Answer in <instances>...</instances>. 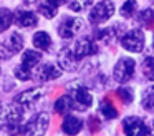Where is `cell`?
I'll list each match as a JSON object with an SVG mask.
<instances>
[{
  "mask_svg": "<svg viewBox=\"0 0 154 136\" xmlns=\"http://www.w3.org/2000/svg\"><path fill=\"white\" fill-rule=\"evenodd\" d=\"M40 2V0H23V3L27 7H32V5H37V3Z\"/></svg>",
  "mask_w": 154,
  "mask_h": 136,
  "instance_id": "obj_31",
  "label": "cell"
},
{
  "mask_svg": "<svg viewBox=\"0 0 154 136\" xmlns=\"http://www.w3.org/2000/svg\"><path fill=\"white\" fill-rule=\"evenodd\" d=\"M78 62H80V60L75 56L71 46H65V48H61L60 53H58V65H60V68H63L65 71H75V70L78 68Z\"/></svg>",
  "mask_w": 154,
  "mask_h": 136,
  "instance_id": "obj_11",
  "label": "cell"
},
{
  "mask_svg": "<svg viewBox=\"0 0 154 136\" xmlns=\"http://www.w3.org/2000/svg\"><path fill=\"white\" fill-rule=\"evenodd\" d=\"M38 12H40L43 17H47V18H53L55 13H57V8H55V7H51V5H48L47 2H43V3H40V5H38Z\"/></svg>",
  "mask_w": 154,
  "mask_h": 136,
  "instance_id": "obj_26",
  "label": "cell"
},
{
  "mask_svg": "<svg viewBox=\"0 0 154 136\" xmlns=\"http://www.w3.org/2000/svg\"><path fill=\"white\" fill-rule=\"evenodd\" d=\"M42 62V55L35 50H25L22 55V62L15 66V76L22 81H27L33 75V68Z\"/></svg>",
  "mask_w": 154,
  "mask_h": 136,
  "instance_id": "obj_1",
  "label": "cell"
},
{
  "mask_svg": "<svg viewBox=\"0 0 154 136\" xmlns=\"http://www.w3.org/2000/svg\"><path fill=\"white\" fill-rule=\"evenodd\" d=\"M144 32L141 28H131L121 36V45H123L124 50L128 52H133V53H139L143 52L144 48Z\"/></svg>",
  "mask_w": 154,
  "mask_h": 136,
  "instance_id": "obj_4",
  "label": "cell"
},
{
  "mask_svg": "<svg viewBox=\"0 0 154 136\" xmlns=\"http://www.w3.org/2000/svg\"><path fill=\"white\" fill-rule=\"evenodd\" d=\"M113 13H114V3L113 2H109V0L98 2L90 12V22L96 23V25L98 23H104L106 20L111 18Z\"/></svg>",
  "mask_w": 154,
  "mask_h": 136,
  "instance_id": "obj_7",
  "label": "cell"
},
{
  "mask_svg": "<svg viewBox=\"0 0 154 136\" xmlns=\"http://www.w3.org/2000/svg\"><path fill=\"white\" fill-rule=\"evenodd\" d=\"M134 68H136V62L129 56H123L118 60V63L114 65L113 70V76L118 83H126L133 78L134 75Z\"/></svg>",
  "mask_w": 154,
  "mask_h": 136,
  "instance_id": "obj_6",
  "label": "cell"
},
{
  "mask_svg": "<svg viewBox=\"0 0 154 136\" xmlns=\"http://www.w3.org/2000/svg\"><path fill=\"white\" fill-rule=\"evenodd\" d=\"M100 111H101V115H103L106 119H114V118L118 116L116 108H114V106L111 105L109 101H101V105H100Z\"/></svg>",
  "mask_w": 154,
  "mask_h": 136,
  "instance_id": "obj_21",
  "label": "cell"
},
{
  "mask_svg": "<svg viewBox=\"0 0 154 136\" xmlns=\"http://www.w3.org/2000/svg\"><path fill=\"white\" fill-rule=\"evenodd\" d=\"M68 88H70L68 96H70V100H71L73 109L85 111V109H88L93 105V96L88 91V88H85L81 83H73V85H70Z\"/></svg>",
  "mask_w": 154,
  "mask_h": 136,
  "instance_id": "obj_3",
  "label": "cell"
},
{
  "mask_svg": "<svg viewBox=\"0 0 154 136\" xmlns=\"http://www.w3.org/2000/svg\"><path fill=\"white\" fill-rule=\"evenodd\" d=\"M7 45H8V48H10L14 53H18L22 48H23V36H22L18 32H14L10 35V40H8Z\"/></svg>",
  "mask_w": 154,
  "mask_h": 136,
  "instance_id": "obj_19",
  "label": "cell"
},
{
  "mask_svg": "<svg viewBox=\"0 0 154 136\" xmlns=\"http://www.w3.org/2000/svg\"><path fill=\"white\" fill-rule=\"evenodd\" d=\"M50 125L48 113H37L28 119L25 125H22L20 134L22 136H43Z\"/></svg>",
  "mask_w": 154,
  "mask_h": 136,
  "instance_id": "obj_2",
  "label": "cell"
},
{
  "mask_svg": "<svg viewBox=\"0 0 154 136\" xmlns=\"http://www.w3.org/2000/svg\"><path fill=\"white\" fill-rule=\"evenodd\" d=\"M123 129L126 136H147L149 134V128L147 125L137 116H128L123 121Z\"/></svg>",
  "mask_w": 154,
  "mask_h": 136,
  "instance_id": "obj_8",
  "label": "cell"
},
{
  "mask_svg": "<svg viewBox=\"0 0 154 136\" xmlns=\"http://www.w3.org/2000/svg\"><path fill=\"white\" fill-rule=\"evenodd\" d=\"M43 96V88H32V90H27V91L20 93L18 96H15V105L22 106L23 109L33 106L38 100Z\"/></svg>",
  "mask_w": 154,
  "mask_h": 136,
  "instance_id": "obj_10",
  "label": "cell"
},
{
  "mask_svg": "<svg viewBox=\"0 0 154 136\" xmlns=\"http://www.w3.org/2000/svg\"><path fill=\"white\" fill-rule=\"evenodd\" d=\"M116 36V27H109V28H101L96 32V38L101 42H109Z\"/></svg>",
  "mask_w": 154,
  "mask_h": 136,
  "instance_id": "obj_24",
  "label": "cell"
},
{
  "mask_svg": "<svg viewBox=\"0 0 154 136\" xmlns=\"http://www.w3.org/2000/svg\"><path fill=\"white\" fill-rule=\"evenodd\" d=\"M81 128H83V121H81L80 118H76V116L73 115H68L66 118L63 119V125H61V129H63L65 134H78V133L81 131Z\"/></svg>",
  "mask_w": 154,
  "mask_h": 136,
  "instance_id": "obj_14",
  "label": "cell"
},
{
  "mask_svg": "<svg viewBox=\"0 0 154 136\" xmlns=\"http://www.w3.org/2000/svg\"><path fill=\"white\" fill-rule=\"evenodd\" d=\"M71 50H73L75 56H76L78 60H81V58H85V56L94 55V53L98 52V46L90 36H81V38H78L76 42H75V45Z\"/></svg>",
  "mask_w": 154,
  "mask_h": 136,
  "instance_id": "obj_9",
  "label": "cell"
},
{
  "mask_svg": "<svg viewBox=\"0 0 154 136\" xmlns=\"http://www.w3.org/2000/svg\"><path fill=\"white\" fill-rule=\"evenodd\" d=\"M65 2H66V0H47V3H48V5L55 7V8H58L60 5H63Z\"/></svg>",
  "mask_w": 154,
  "mask_h": 136,
  "instance_id": "obj_30",
  "label": "cell"
},
{
  "mask_svg": "<svg viewBox=\"0 0 154 136\" xmlns=\"http://www.w3.org/2000/svg\"><path fill=\"white\" fill-rule=\"evenodd\" d=\"M141 105H143V108H146L147 111H152L154 109V85L147 86V88L143 91Z\"/></svg>",
  "mask_w": 154,
  "mask_h": 136,
  "instance_id": "obj_16",
  "label": "cell"
},
{
  "mask_svg": "<svg viewBox=\"0 0 154 136\" xmlns=\"http://www.w3.org/2000/svg\"><path fill=\"white\" fill-rule=\"evenodd\" d=\"M38 22L37 15L33 12H28V10H17L14 13V23L17 27H22V28H30V27H35Z\"/></svg>",
  "mask_w": 154,
  "mask_h": 136,
  "instance_id": "obj_13",
  "label": "cell"
},
{
  "mask_svg": "<svg viewBox=\"0 0 154 136\" xmlns=\"http://www.w3.org/2000/svg\"><path fill=\"white\" fill-rule=\"evenodd\" d=\"M137 22H139L141 25H144V27L152 25L154 23V10H151V8L143 10V12L139 13V17H137Z\"/></svg>",
  "mask_w": 154,
  "mask_h": 136,
  "instance_id": "obj_25",
  "label": "cell"
},
{
  "mask_svg": "<svg viewBox=\"0 0 154 136\" xmlns=\"http://www.w3.org/2000/svg\"><path fill=\"white\" fill-rule=\"evenodd\" d=\"M15 53L12 52L10 48H8V45H0V58H12V56H14Z\"/></svg>",
  "mask_w": 154,
  "mask_h": 136,
  "instance_id": "obj_28",
  "label": "cell"
},
{
  "mask_svg": "<svg viewBox=\"0 0 154 136\" xmlns=\"http://www.w3.org/2000/svg\"><path fill=\"white\" fill-rule=\"evenodd\" d=\"M5 111H7V108H4L2 103H0V131H2L4 126H5Z\"/></svg>",
  "mask_w": 154,
  "mask_h": 136,
  "instance_id": "obj_29",
  "label": "cell"
},
{
  "mask_svg": "<svg viewBox=\"0 0 154 136\" xmlns=\"http://www.w3.org/2000/svg\"><path fill=\"white\" fill-rule=\"evenodd\" d=\"M118 96H119V98L123 100L124 103H131V101L134 100V96H133V90L128 88V86H123V88L118 90Z\"/></svg>",
  "mask_w": 154,
  "mask_h": 136,
  "instance_id": "obj_27",
  "label": "cell"
},
{
  "mask_svg": "<svg viewBox=\"0 0 154 136\" xmlns=\"http://www.w3.org/2000/svg\"><path fill=\"white\" fill-rule=\"evenodd\" d=\"M147 128H149V134L154 136V119H152V123H151V126H147Z\"/></svg>",
  "mask_w": 154,
  "mask_h": 136,
  "instance_id": "obj_32",
  "label": "cell"
},
{
  "mask_svg": "<svg viewBox=\"0 0 154 136\" xmlns=\"http://www.w3.org/2000/svg\"><path fill=\"white\" fill-rule=\"evenodd\" d=\"M136 8H137V2H136V0H126V2L123 3V7H121L119 13L124 17V18H129L131 15H134Z\"/></svg>",
  "mask_w": 154,
  "mask_h": 136,
  "instance_id": "obj_23",
  "label": "cell"
},
{
  "mask_svg": "<svg viewBox=\"0 0 154 136\" xmlns=\"http://www.w3.org/2000/svg\"><path fill=\"white\" fill-rule=\"evenodd\" d=\"M143 73L147 80L154 81V56H146L143 60Z\"/></svg>",
  "mask_w": 154,
  "mask_h": 136,
  "instance_id": "obj_20",
  "label": "cell"
},
{
  "mask_svg": "<svg viewBox=\"0 0 154 136\" xmlns=\"http://www.w3.org/2000/svg\"><path fill=\"white\" fill-rule=\"evenodd\" d=\"M73 109V105H71V100L68 95H63L55 101V111L60 113V115H65V113L71 111Z\"/></svg>",
  "mask_w": 154,
  "mask_h": 136,
  "instance_id": "obj_17",
  "label": "cell"
},
{
  "mask_svg": "<svg viewBox=\"0 0 154 136\" xmlns=\"http://www.w3.org/2000/svg\"><path fill=\"white\" fill-rule=\"evenodd\" d=\"M14 23V12L8 8H0V33L5 32Z\"/></svg>",
  "mask_w": 154,
  "mask_h": 136,
  "instance_id": "obj_18",
  "label": "cell"
},
{
  "mask_svg": "<svg viewBox=\"0 0 154 136\" xmlns=\"http://www.w3.org/2000/svg\"><path fill=\"white\" fill-rule=\"evenodd\" d=\"M85 27V22L78 17H63L60 20V23L57 25V32L61 38L68 40V38H73L78 32H81Z\"/></svg>",
  "mask_w": 154,
  "mask_h": 136,
  "instance_id": "obj_5",
  "label": "cell"
},
{
  "mask_svg": "<svg viewBox=\"0 0 154 136\" xmlns=\"http://www.w3.org/2000/svg\"><path fill=\"white\" fill-rule=\"evenodd\" d=\"M60 75H61V70L58 66H55L53 63H43L33 71V76L38 81H50V80L58 78Z\"/></svg>",
  "mask_w": 154,
  "mask_h": 136,
  "instance_id": "obj_12",
  "label": "cell"
},
{
  "mask_svg": "<svg viewBox=\"0 0 154 136\" xmlns=\"http://www.w3.org/2000/svg\"><path fill=\"white\" fill-rule=\"evenodd\" d=\"M93 0H70L68 3V8L73 10V12H85L86 8H90Z\"/></svg>",
  "mask_w": 154,
  "mask_h": 136,
  "instance_id": "obj_22",
  "label": "cell"
},
{
  "mask_svg": "<svg viewBox=\"0 0 154 136\" xmlns=\"http://www.w3.org/2000/svg\"><path fill=\"white\" fill-rule=\"evenodd\" d=\"M33 46L38 50H42V52H47V50H50L51 46V38L50 35H48L47 32H37L33 35Z\"/></svg>",
  "mask_w": 154,
  "mask_h": 136,
  "instance_id": "obj_15",
  "label": "cell"
}]
</instances>
